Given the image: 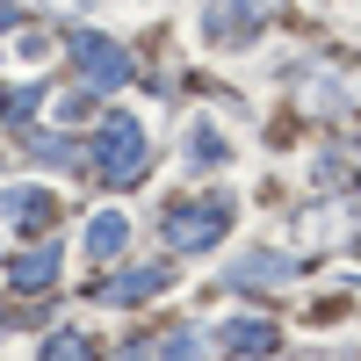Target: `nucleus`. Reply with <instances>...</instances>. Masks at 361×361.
Masks as SVG:
<instances>
[{"instance_id":"423d86ee","label":"nucleus","mask_w":361,"mask_h":361,"mask_svg":"<svg viewBox=\"0 0 361 361\" xmlns=\"http://www.w3.org/2000/svg\"><path fill=\"white\" fill-rule=\"evenodd\" d=\"M173 275L152 260V267H137V275H116V282H94V296L102 304H137V296H152V289H166Z\"/></svg>"},{"instance_id":"0eeeda50","label":"nucleus","mask_w":361,"mask_h":361,"mask_svg":"<svg viewBox=\"0 0 361 361\" xmlns=\"http://www.w3.org/2000/svg\"><path fill=\"white\" fill-rule=\"evenodd\" d=\"M275 318H238V325H224V354H238V361H246V354H275Z\"/></svg>"},{"instance_id":"20e7f679","label":"nucleus","mask_w":361,"mask_h":361,"mask_svg":"<svg viewBox=\"0 0 361 361\" xmlns=\"http://www.w3.org/2000/svg\"><path fill=\"white\" fill-rule=\"evenodd\" d=\"M260 15H267V0H209L202 29H209V44H246Z\"/></svg>"},{"instance_id":"dca6fc26","label":"nucleus","mask_w":361,"mask_h":361,"mask_svg":"<svg viewBox=\"0 0 361 361\" xmlns=\"http://www.w3.org/2000/svg\"><path fill=\"white\" fill-rule=\"evenodd\" d=\"M0 29H15V8H8V0H0Z\"/></svg>"},{"instance_id":"ddd939ff","label":"nucleus","mask_w":361,"mask_h":361,"mask_svg":"<svg viewBox=\"0 0 361 361\" xmlns=\"http://www.w3.org/2000/svg\"><path fill=\"white\" fill-rule=\"evenodd\" d=\"M145 354H152V361H195V333H166V340H152Z\"/></svg>"},{"instance_id":"f257e3e1","label":"nucleus","mask_w":361,"mask_h":361,"mask_svg":"<svg viewBox=\"0 0 361 361\" xmlns=\"http://www.w3.org/2000/svg\"><path fill=\"white\" fill-rule=\"evenodd\" d=\"M145 166H152L145 123H137V116H102V137H94V173H102V188H130Z\"/></svg>"},{"instance_id":"39448f33","label":"nucleus","mask_w":361,"mask_h":361,"mask_svg":"<svg viewBox=\"0 0 361 361\" xmlns=\"http://www.w3.org/2000/svg\"><path fill=\"white\" fill-rule=\"evenodd\" d=\"M58 217V195L22 180V188H0V224H51Z\"/></svg>"},{"instance_id":"4468645a","label":"nucleus","mask_w":361,"mask_h":361,"mask_svg":"<svg viewBox=\"0 0 361 361\" xmlns=\"http://www.w3.org/2000/svg\"><path fill=\"white\" fill-rule=\"evenodd\" d=\"M29 152H37V159H51V166H73V159H80V145H73V137H37Z\"/></svg>"},{"instance_id":"9b49d317","label":"nucleus","mask_w":361,"mask_h":361,"mask_svg":"<svg viewBox=\"0 0 361 361\" xmlns=\"http://www.w3.org/2000/svg\"><path fill=\"white\" fill-rule=\"evenodd\" d=\"M44 361H94V340H87V333H51Z\"/></svg>"},{"instance_id":"1a4fd4ad","label":"nucleus","mask_w":361,"mask_h":361,"mask_svg":"<svg viewBox=\"0 0 361 361\" xmlns=\"http://www.w3.org/2000/svg\"><path fill=\"white\" fill-rule=\"evenodd\" d=\"M231 289H260V282H289V260H275V253H253V260H238L231 275H224Z\"/></svg>"},{"instance_id":"f03ea898","label":"nucleus","mask_w":361,"mask_h":361,"mask_svg":"<svg viewBox=\"0 0 361 361\" xmlns=\"http://www.w3.org/2000/svg\"><path fill=\"white\" fill-rule=\"evenodd\" d=\"M224 231H231V202H224V195H188L180 209H166L159 246H166V253H202V246H217Z\"/></svg>"},{"instance_id":"7ed1b4c3","label":"nucleus","mask_w":361,"mask_h":361,"mask_svg":"<svg viewBox=\"0 0 361 361\" xmlns=\"http://www.w3.org/2000/svg\"><path fill=\"white\" fill-rule=\"evenodd\" d=\"M73 58H80L87 87H123V80H130V58L116 51L109 37H94V29H80V37H73Z\"/></svg>"},{"instance_id":"6e6552de","label":"nucleus","mask_w":361,"mask_h":361,"mask_svg":"<svg viewBox=\"0 0 361 361\" xmlns=\"http://www.w3.org/2000/svg\"><path fill=\"white\" fill-rule=\"evenodd\" d=\"M8 282H15V289H51V282H58V246H44V253H15Z\"/></svg>"},{"instance_id":"2eb2a0df","label":"nucleus","mask_w":361,"mask_h":361,"mask_svg":"<svg viewBox=\"0 0 361 361\" xmlns=\"http://www.w3.org/2000/svg\"><path fill=\"white\" fill-rule=\"evenodd\" d=\"M37 102H44V87H15V94H8V123H29Z\"/></svg>"},{"instance_id":"9d476101","label":"nucleus","mask_w":361,"mask_h":361,"mask_svg":"<svg viewBox=\"0 0 361 361\" xmlns=\"http://www.w3.org/2000/svg\"><path fill=\"white\" fill-rule=\"evenodd\" d=\"M123 238H130V224L109 209V217H94V224H87V253H94V260H116V253H123Z\"/></svg>"},{"instance_id":"f8f14e48","label":"nucleus","mask_w":361,"mask_h":361,"mask_svg":"<svg viewBox=\"0 0 361 361\" xmlns=\"http://www.w3.org/2000/svg\"><path fill=\"white\" fill-rule=\"evenodd\" d=\"M188 159H195V166H209V159H224V137L209 130V123H195V130H188Z\"/></svg>"}]
</instances>
